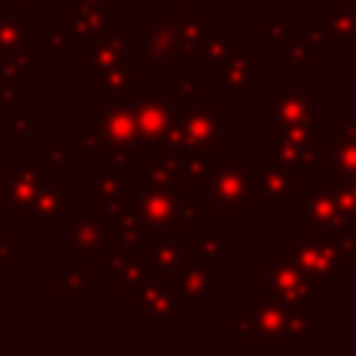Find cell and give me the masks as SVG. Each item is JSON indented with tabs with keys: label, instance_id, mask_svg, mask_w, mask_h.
<instances>
[{
	"label": "cell",
	"instance_id": "1",
	"mask_svg": "<svg viewBox=\"0 0 356 356\" xmlns=\"http://www.w3.org/2000/svg\"><path fill=\"white\" fill-rule=\"evenodd\" d=\"M200 192L222 217H245L253 206V164L245 153L217 150Z\"/></svg>",
	"mask_w": 356,
	"mask_h": 356
},
{
	"label": "cell",
	"instance_id": "2",
	"mask_svg": "<svg viewBox=\"0 0 356 356\" xmlns=\"http://www.w3.org/2000/svg\"><path fill=\"white\" fill-rule=\"evenodd\" d=\"M248 312L256 325L259 345H278L289 339L300 342L320 328V320L306 306H292L273 298H259L256 303H248Z\"/></svg>",
	"mask_w": 356,
	"mask_h": 356
},
{
	"label": "cell",
	"instance_id": "3",
	"mask_svg": "<svg viewBox=\"0 0 356 356\" xmlns=\"http://www.w3.org/2000/svg\"><path fill=\"white\" fill-rule=\"evenodd\" d=\"M320 145L323 134L314 122L306 125H273L270 131V153L289 164L306 186H314L323 178V161H320Z\"/></svg>",
	"mask_w": 356,
	"mask_h": 356
},
{
	"label": "cell",
	"instance_id": "4",
	"mask_svg": "<svg viewBox=\"0 0 356 356\" xmlns=\"http://www.w3.org/2000/svg\"><path fill=\"white\" fill-rule=\"evenodd\" d=\"M278 256H284L289 264H295L300 273H306L323 289V295L334 292V286L348 278V264L339 259L331 239H325V236L284 242Z\"/></svg>",
	"mask_w": 356,
	"mask_h": 356
},
{
	"label": "cell",
	"instance_id": "5",
	"mask_svg": "<svg viewBox=\"0 0 356 356\" xmlns=\"http://www.w3.org/2000/svg\"><path fill=\"white\" fill-rule=\"evenodd\" d=\"M178 22L181 17L164 8H156L147 14L139 25L142 42H139V67L145 78H167L175 56V39H178Z\"/></svg>",
	"mask_w": 356,
	"mask_h": 356
},
{
	"label": "cell",
	"instance_id": "6",
	"mask_svg": "<svg viewBox=\"0 0 356 356\" xmlns=\"http://www.w3.org/2000/svg\"><path fill=\"white\" fill-rule=\"evenodd\" d=\"M139 42H142V31L125 28V25H114L100 36H95L92 42H83L78 50L81 78L89 81L100 70H108L125 61H139Z\"/></svg>",
	"mask_w": 356,
	"mask_h": 356
},
{
	"label": "cell",
	"instance_id": "7",
	"mask_svg": "<svg viewBox=\"0 0 356 356\" xmlns=\"http://www.w3.org/2000/svg\"><path fill=\"white\" fill-rule=\"evenodd\" d=\"M259 298H273L292 306L314 309L323 300V289L295 264H289L284 256L273 253V259L259 270Z\"/></svg>",
	"mask_w": 356,
	"mask_h": 356
},
{
	"label": "cell",
	"instance_id": "8",
	"mask_svg": "<svg viewBox=\"0 0 356 356\" xmlns=\"http://www.w3.org/2000/svg\"><path fill=\"white\" fill-rule=\"evenodd\" d=\"M184 300L172 281L147 275L131 292V314L142 323L145 331H167L181 317Z\"/></svg>",
	"mask_w": 356,
	"mask_h": 356
},
{
	"label": "cell",
	"instance_id": "9",
	"mask_svg": "<svg viewBox=\"0 0 356 356\" xmlns=\"http://www.w3.org/2000/svg\"><path fill=\"white\" fill-rule=\"evenodd\" d=\"M298 211H295V231L298 239H320V236H331L339 228H348L334 192L328 186V178H320L314 186H309L300 200H295Z\"/></svg>",
	"mask_w": 356,
	"mask_h": 356
},
{
	"label": "cell",
	"instance_id": "10",
	"mask_svg": "<svg viewBox=\"0 0 356 356\" xmlns=\"http://www.w3.org/2000/svg\"><path fill=\"white\" fill-rule=\"evenodd\" d=\"M181 122L186 131V150L217 153L234 136V120L222 114L220 103H184Z\"/></svg>",
	"mask_w": 356,
	"mask_h": 356
},
{
	"label": "cell",
	"instance_id": "11",
	"mask_svg": "<svg viewBox=\"0 0 356 356\" xmlns=\"http://www.w3.org/2000/svg\"><path fill=\"white\" fill-rule=\"evenodd\" d=\"M128 100H131V108H134V120H136V134H139L142 153H147L164 136V131L175 122V117L181 111V103L167 89L145 92L142 86Z\"/></svg>",
	"mask_w": 356,
	"mask_h": 356
},
{
	"label": "cell",
	"instance_id": "12",
	"mask_svg": "<svg viewBox=\"0 0 356 356\" xmlns=\"http://www.w3.org/2000/svg\"><path fill=\"white\" fill-rule=\"evenodd\" d=\"M306 181L273 153H261L253 161V203H295L306 192Z\"/></svg>",
	"mask_w": 356,
	"mask_h": 356
},
{
	"label": "cell",
	"instance_id": "13",
	"mask_svg": "<svg viewBox=\"0 0 356 356\" xmlns=\"http://www.w3.org/2000/svg\"><path fill=\"white\" fill-rule=\"evenodd\" d=\"M44 178V167L33 164L28 153H19L14 164H8L0 175V217H25L33 195Z\"/></svg>",
	"mask_w": 356,
	"mask_h": 356
},
{
	"label": "cell",
	"instance_id": "14",
	"mask_svg": "<svg viewBox=\"0 0 356 356\" xmlns=\"http://www.w3.org/2000/svg\"><path fill=\"white\" fill-rule=\"evenodd\" d=\"M320 92L317 89H300L298 81L289 75L284 78L281 89L270 95V100L259 103V117H270L273 125H306L317 120Z\"/></svg>",
	"mask_w": 356,
	"mask_h": 356
},
{
	"label": "cell",
	"instance_id": "15",
	"mask_svg": "<svg viewBox=\"0 0 356 356\" xmlns=\"http://www.w3.org/2000/svg\"><path fill=\"white\" fill-rule=\"evenodd\" d=\"M67 228H70V239H67L70 256H106L117 250L111 222L92 200L81 203L78 214L70 220Z\"/></svg>",
	"mask_w": 356,
	"mask_h": 356
},
{
	"label": "cell",
	"instance_id": "16",
	"mask_svg": "<svg viewBox=\"0 0 356 356\" xmlns=\"http://www.w3.org/2000/svg\"><path fill=\"white\" fill-rule=\"evenodd\" d=\"M134 192V167L131 156L108 153V161L92 167V203L108 214L117 206L128 203Z\"/></svg>",
	"mask_w": 356,
	"mask_h": 356
},
{
	"label": "cell",
	"instance_id": "17",
	"mask_svg": "<svg viewBox=\"0 0 356 356\" xmlns=\"http://www.w3.org/2000/svg\"><path fill=\"white\" fill-rule=\"evenodd\" d=\"M131 206L147 234V239H156V236H170V234H178V220H181V200H175L172 195L150 186V184H142L139 189L131 192Z\"/></svg>",
	"mask_w": 356,
	"mask_h": 356
},
{
	"label": "cell",
	"instance_id": "18",
	"mask_svg": "<svg viewBox=\"0 0 356 356\" xmlns=\"http://www.w3.org/2000/svg\"><path fill=\"white\" fill-rule=\"evenodd\" d=\"M184 303L192 306H217L220 303V259H206L189 253L181 270L172 278Z\"/></svg>",
	"mask_w": 356,
	"mask_h": 356
},
{
	"label": "cell",
	"instance_id": "19",
	"mask_svg": "<svg viewBox=\"0 0 356 356\" xmlns=\"http://www.w3.org/2000/svg\"><path fill=\"white\" fill-rule=\"evenodd\" d=\"M92 117H95V125L108 139V153L142 156V145H139V134H136V120H134L131 100H120V103L100 100V103L92 106Z\"/></svg>",
	"mask_w": 356,
	"mask_h": 356
},
{
	"label": "cell",
	"instance_id": "20",
	"mask_svg": "<svg viewBox=\"0 0 356 356\" xmlns=\"http://www.w3.org/2000/svg\"><path fill=\"white\" fill-rule=\"evenodd\" d=\"M214 78L220 81V103H245L259 89V56L242 44L217 67Z\"/></svg>",
	"mask_w": 356,
	"mask_h": 356
},
{
	"label": "cell",
	"instance_id": "21",
	"mask_svg": "<svg viewBox=\"0 0 356 356\" xmlns=\"http://www.w3.org/2000/svg\"><path fill=\"white\" fill-rule=\"evenodd\" d=\"M33 231H58L70 225V192L64 178H42L33 203L25 214Z\"/></svg>",
	"mask_w": 356,
	"mask_h": 356
},
{
	"label": "cell",
	"instance_id": "22",
	"mask_svg": "<svg viewBox=\"0 0 356 356\" xmlns=\"http://www.w3.org/2000/svg\"><path fill=\"white\" fill-rule=\"evenodd\" d=\"M356 3V0H353ZM353 3H342L320 14L317 25H306V36L323 53H348L356 47V8Z\"/></svg>",
	"mask_w": 356,
	"mask_h": 356
},
{
	"label": "cell",
	"instance_id": "23",
	"mask_svg": "<svg viewBox=\"0 0 356 356\" xmlns=\"http://www.w3.org/2000/svg\"><path fill=\"white\" fill-rule=\"evenodd\" d=\"M67 22L78 42H92L120 22V0H67Z\"/></svg>",
	"mask_w": 356,
	"mask_h": 356
},
{
	"label": "cell",
	"instance_id": "24",
	"mask_svg": "<svg viewBox=\"0 0 356 356\" xmlns=\"http://www.w3.org/2000/svg\"><path fill=\"white\" fill-rule=\"evenodd\" d=\"M44 56L39 50L22 47L14 53H0V92L17 108L31 100V67H39Z\"/></svg>",
	"mask_w": 356,
	"mask_h": 356
},
{
	"label": "cell",
	"instance_id": "25",
	"mask_svg": "<svg viewBox=\"0 0 356 356\" xmlns=\"http://www.w3.org/2000/svg\"><path fill=\"white\" fill-rule=\"evenodd\" d=\"M142 175H145V184L172 195L181 203H186V200H192L197 195L184 181L178 156H172V153H142Z\"/></svg>",
	"mask_w": 356,
	"mask_h": 356
},
{
	"label": "cell",
	"instance_id": "26",
	"mask_svg": "<svg viewBox=\"0 0 356 356\" xmlns=\"http://www.w3.org/2000/svg\"><path fill=\"white\" fill-rule=\"evenodd\" d=\"M89 83L106 100L120 103V100H128L145 83V72H142L139 61H125V64H117V67H108V70L95 72L89 78Z\"/></svg>",
	"mask_w": 356,
	"mask_h": 356
},
{
	"label": "cell",
	"instance_id": "27",
	"mask_svg": "<svg viewBox=\"0 0 356 356\" xmlns=\"http://www.w3.org/2000/svg\"><path fill=\"white\" fill-rule=\"evenodd\" d=\"M106 259V278L111 284H117L120 292L131 295L147 275H153L150 261L145 253H122V250H111L103 256Z\"/></svg>",
	"mask_w": 356,
	"mask_h": 356
},
{
	"label": "cell",
	"instance_id": "28",
	"mask_svg": "<svg viewBox=\"0 0 356 356\" xmlns=\"http://www.w3.org/2000/svg\"><path fill=\"white\" fill-rule=\"evenodd\" d=\"M206 33H209V19H206V17H181V22H178V39H175L172 67L203 64Z\"/></svg>",
	"mask_w": 356,
	"mask_h": 356
},
{
	"label": "cell",
	"instance_id": "29",
	"mask_svg": "<svg viewBox=\"0 0 356 356\" xmlns=\"http://www.w3.org/2000/svg\"><path fill=\"white\" fill-rule=\"evenodd\" d=\"M145 256H147V261H150L153 275L172 281V278H175V273L181 270V264L189 259V245H186L178 234L156 236V239H150V245H147Z\"/></svg>",
	"mask_w": 356,
	"mask_h": 356
},
{
	"label": "cell",
	"instance_id": "30",
	"mask_svg": "<svg viewBox=\"0 0 356 356\" xmlns=\"http://www.w3.org/2000/svg\"><path fill=\"white\" fill-rule=\"evenodd\" d=\"M106 217H108V222H111L117 250H122V253H145V250H147L150 239H147V234H145V228H142V222H139V217H136L131 200L122 203V206H117V209L108 211Z\"/></svg>",
	"mask_w": 356,
	"mask_h": 356
},
{
	"label": "cell",
	"instance_id": "31",
	"mask_svg": "<svg viewBox=\"0 0 356 356\" xmlns=\"http://www.w3.org/2000/svg\"><path fill=\"white\" fill-rule=\"evenodd\" d=\"M298 17L295 14H259L256 19V33L261 42L270 44L273 53H284L289 42L298 33Z\"/></svg>",
	"mask_w": 356,
	"mask_h": 356
},
{
	"label": "cell",
	"instance_id": "32",
	"mask_svg": "<svg viewBox=\"0 0 356 356\" xmlns=\"http://www.w3.org/2000/svg\"><path fill=\"white\" fill-rule=\"evenodd\" d=\"M242 44H245V42L236 39L231 28H225V25H211V22H209L206 50H203V67H206V75L214 78L217 67H220L236 47H242Z\"/></svg>",
	"mask_w": 356,
	"mask_h": 356
},
{
	"label": "cell",
	"instance_id": "33",
	"mask_svg": "<svg viewBox=\"0 0 356 356\" xmlns=\"http://www.w3.org/2000/svg\"><path fill=\"white\" fill-rule=\"evenodd\" d=\"M53 289L67 298L70 306L81 303L83 295L95 289V270L89 267H56L53 273Z\"/></svg>",
	"mask_w": 356,
	"mask_h": 356
},
{
	"label": "cell",
	"instance_id": "34",
	"mask_svg": "<svg viewBox=\"0 0 356 356\" xmlns=\"http://www.w3.org/2000/svg\"><path fill=\"white\" fill-rule=\"evenodd\" d=\"M320 161H323V170H331V175L350 181L356 175V142H337L331 136L323 139Z\"/></svg>",
	"mask_w": 356,
	"mask_h": 356
},
{
	"label": "cell",
	"instance_id": "35",
	"mask_svg": "<svg viewBox=\"0 0 356 356\" xmlns=\"http://www.w3.org/2000/svg\"><path fill=\"white\" fill-rule=\"evenodd\" d=\"M31 17L17 11V14H0V53H14L28 47L31 39Z\"/></svg>",
	"mask_w": 356,
	"mask_h": 356
},
{
	"label": "cell",
	"instance_id": "36",
	"mask_svg": "<svg viewBox=\"0 0 356 356\" xmlns=\"http://www.w3.org/2000/svg\"><path fill=\"white\" fill-rule=\"evenodd\" d=\"M234 250V234L231 228H206L200 231L192 242H189V253H197V256H206V259H222Z\"/></svg>",
	"mask_w": 356,
	"mask_h": 356
},
{
	"label": "cell",
	"instance_id": "37",
	"mask_svg": "<svg viewBox=\"0 0 356 356\" xmlns=\"http://www.w3.org/2000/svg\"><path fill=\"white\" fill-rule=\"evenodd\" d=\"M209 228V203L192 197L181 206V220H178V236L189 245L200 231Z\"/></svg>",
	"mask_w": 356,
	"mask_h": 356
},
{
	"label": "cell",
	"instance_id": "38",
	"mask_svg": "<svg viewBox=\"0 0 356 356\" xmlns=\"http://www.w3.org/2000/svg\"><path fill=\"white\" fill-rule=\"evenodd\" d=\"M211 161H214V153H200V150H186V153L178 156L181 175L195 192H200V186H203V181L211 170Z\"/></svg>",
	"mask_w": 356,
	"mask_h": 356
},
{
	"label": "cell",
	"instance_id": "39",
	"mask_svg": "<svg viewBox=\"0 0 356 356\" xmlns=\"http://www.w3.org/2000/svg\"><path fill=\"white\" fill-rule=\"evenodd\" d=\"M44 128V117L42 114H31V111H11L3 117V139L6 142H19L25 136H31L33 131Z\"/></svg>",
	"mask_w": 356,
	"mask_h": 356
},
{
	"label": "cell",
	"instance_id": "40",
	"mask_svg": "<svg viewBox=\"0 0 356 356\" xmlns=\"http://www.w3.org/2000/svg\"><path fill=\"white\" fill-rule=\"evenodd\" d=\"M284 56H286V61H289L292 67H306V64H320L323 50L306 36V31H303V25H300L298 33H295V39H292L289 47L284 50Z\"/></svg>",
	"mask_w": 356,
	"mask_h": 356
},
{
	"label": "cell",
	"instance_id": "41",
	"mask_svg": "<svg viewBox=\"0 0 356 356\" xmlns=\"http://www.w3.org/2000/svg\"><path fill=\"white\" fill-rule=\"evenodd\" d=\"M42 44H44L50 53H78V50H81V42H78V36L70 31V25H64V28L44 25V28H42Z\"/></svg>",
	"mask_w": 356,
	"mask_h": 356
},
{
	"label": "cell",
	"instance_id": "42",
	"mask_svg": "<svg viewBox=\"0 0 356 356\" xmlns=\"http://www.w3.org/2000/svg\"><path fill=\"white\" fill-rule=\"evenodd\" d=\"M209 83V75H200V78H189V75H167V92L184 106L189 103L197 92H203Z\"/></svg>",
	"mask_w": 356,
	"mask_h": 356
},
{
	"label": "cell",
	"instance_id": "43",
	"mask_svg": "<svg viewBox=\"0 0 356 356\" xmlns=\"http://www.w3.org/2000/svg\"><path fill=\"white\" fill-rule=\"evenodd\" d=\"M328 239H331L334 250L339 253V259H342L348 267H356V231H353V228H339V231H334Z\"/></svg>",
	"mask_w": 356,
	"mask_h": 356
},
{
	"label": "cell",
	"instance_id": "44",
	"mask_svg": "<svg viewBox=\"0 0 356 356\" xmlns=\"http://www.w3.org/2000/svg\"><path fill=\"white\" fill-rule=\"evenodd\" d=\"M78 150L86 153V156H106V153H108V139H106V134H103L97 125H92V128H86V131L81 134Z\"/></svg>",
	"mask_w": 356,
	"mask_h": 356
},
{
	"label": "cell",
	"instance_id": "45",
	"mask_svg": "<svg viewBox=\"0 0 356 356\" xmlns=\"http://www.w3.org/2000/svg\"><path fill=\"white\" fill-rule=\"evenodd\" d=\"M206 0H159L156 8L172 11L178 17H206Z\"/></svg>",
	"mask_w": 356,
	"mask_h": 356
},
{
	"label": "cell",
	"instance_id": "46",
	"mask_svg": "<svg viewBox=\"0 0 356 356\" xmlns=\"http://www.w3.org/2000/svg\"><path fill=\"white\" fill-rule=\"evenodd\" d=\"M42 156L47 167H58L64 170L70 164V145L67 142H56V139H44L42 142Z\"/></svg>",
	"mask_w": 356,
	"mask_h": 356
},
{
	"label": "cell",
	"instance_id": "47",
	"mask_svg": "<svg viewBox=\"0 0 356 356\" xmlns=\"http://www.w3.org/2000/svg\"><path fill=\"white\" fill-rule=\"evenodd\" d=\"M6 3H14V6H17L22 14H28V17H39L47 3H61V0H6Z\"/></svg>",
	"mask_w": 356,
	"mask_h": 356
},
{
	"label": "cell",
	"instance_id": "48",
	"mask_svg": "<svg viewBox=\"0 0 356 356\" xmlns=\"http://www.w3.org/2000/svg\"><path fill=\"white\" fill-rule=\"evenodd\" d=\"M298 3H303L312 17H320V14H325L328 8L342 6V3H353V0H298Z\"/></svg>",
	"mask_w": 356,
	"mask_h": 356
},
{
	"label": "cell",
	"instance_id": "49",
	"mask_svg": "<svg viewBox=\"0 0 356 356\" xmlns=\"http://www.w3.org/2000/svg\"><path fill=\"white\" fill-rule=\"evenodd\" d=\"M19 264L17 259V250H14V242H0V270H14Z\"/></svg>",
	"mask_w": 356,
	"mask_h": 356
},
{
	"label": "cell",
	"instance_id": "50",
	"mask_svg": "<svg viewBox=\"0 0 356 356\" xmlns=\"http://www.w3.org/2000/svg\"><path fill=\"white\" fill-rule=\"evenodd\" d=\"M3 239H6V242H17V239H19V231H17L14 225H6L3 217H0V242H3Z\"/></svg>",
	"mask_w": 356,
	"mask_h": 356
},
{
	"label": "cell",
	"instance_id": "51",
	"mask_svg": "<svg viewBox=\"0 0 356 356\" xmlns=\"http://www.w3.org/2000/svg\"><path fill=\"white\" fill-rule=\"evenodd\" d=\"M345 75H348V78H356V47L348 50V67H345Z\"/></svg>",
	"mask_w": 356,
	"mask_h": 356
},
{
	"label": "cell",
	"instance_id": "52",
	"mask_svg": "<svg viewBox=\"0 0 356 356\" xmlns=\"http://www.w3.org/2000/svg\"><path fill=\"white\" fill-rule=\"evenodd\" d=\"M11 111H17V106L8 103V100L3 97V92H0V117H6V114H11Z\"/></svg>",
	"mask_w": 356,
	"mask_h": 356
},
{
	"label": "cell",
	"instance_id": "53",
	"mask_svg": "<svg viewBox=\"0 0 356 356\" xmlns=\"http://www.w3.org/2000/svg\"><path fill=\"white\" fill-rule=\"evenodd\" d=\"M348 228H353V231H356V211H353V217H350V222H348Z\"/></svg>",
	"mask_w": 356,
	"mask_h": 356
},
{
	"label": "cell",
	"instance_id": "54",
	"mask_svg": "<svg viewBox=\"0 0 356 356\" xmlns=\"http://www.w3.org/2000/svg\"><path fill=\"white\" fill-rule=\"evenodd\" d=\"M122 3H159V0H122Z\"/></svg>",
	"mask_w": 356,
	"mask_h": 356
},
{
	"label": "cell",
	"instance_id": "55",
	"mask_svg": "<svg viewBox=\"0 0 356 356\" xmlns=\"http://www.w3.org/2000/svg\"><path fill=\"white\" fill-rule=\"evenodd\" d=\"M350 184H356V175H353V178H350Z\"/></svg>",
	"mask_w": 356,
	"mask_h": 356
},
{
	"label": "cell",
	"instance_id": "56",
	"mask_svg": "<svg viewBox=\"0 0 356 356\" xmlns=\"http://www.w3.org/2000/svg\"><path fill=\"white\" fill-rule=\"evenodd\" d=\"M353 8H356V3H353Z\"/></svg>",
	"mask_w": 356,
	"mask_h": 356
}]
</instances>
